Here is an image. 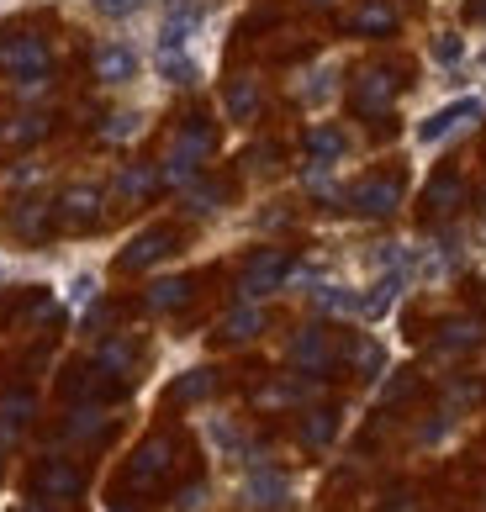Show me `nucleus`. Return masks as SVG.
<instances>
[{
  "label": "nucleus",
  "instance_id": "nucleus-1",
  "mask_svg": "<svg viewBox=\"0 0 486 512\" xmlns=\"http://www.w3.org/2000/svg\"><path fill=\"white\" fill-rule=\"evenodd\" d=\"M207 154H212V127L196 117V122L170 143V154H164V164H159V180H164V185H180V191H185V185L196 180V169H201V159H207Z\"/></svg>",
  "mask_w": 486,
  "mask_h": 512
},
{
  "label": "nucleus",
  "instance_id": "nucleus-2",
  "mask_svg": "<svg viewBox=\"0 0 486 512\" xmlns=\"http://www.w3.org/2000/svg\"><path fill=\"white\" fill-rule=\"evenodd\" d=\"M0 69H6L27 96H37V90L48 85V48H43V37L22 32V37H11V43H0Z\"/></svg>",
  "mask_w": 486,
  "mask_h": 512
},
{
  "label": "nucleus",
  "instance_id": "nucleus-3",
  "mask_svg": "<svg viewBox=\"0 0 486 512\" xmlns=\"http://www.w3.org/2000/svg\"><path fill=\"white\" fill-rule=\"evenodd\" d=\"M286 275H291V259L280 254V249H265V254H254L249 270H243L238 296H243V301H259V296H270V291L286 286Z\"/></svg>",
  "mask_w": 486,
  "mask_h": 512
},
{
  "label": "nucleus",
  "instance_id": "nucleus-4",
  "mask_svg": "<svg viewBox=\"0 0 486 512\" xmlns=\"http://www.w3.org/2000/svg\"><path fill=\"white\" fill-rule=\"evenodd\" d=\"M243 497H249V507L259 512H280L291 502V481H286V470H275V465H249V481H243Z\"/></svg>",
  "mask_w": 486,
  "mask_h": 512
},
{
  "label": "nucleus",
  "instance_id": "nucleus-5",
  "mask_svg": "<svg viewBox=\"0 0 486 512\" xmlns=\"http://www.w3.org/2000/svg\"><path fill=\"white\" fill-rule=\"evenodd\" d=\"M397 201H402V180H391V175L386 180H360L349 191V206L360 217H391V212H397Z\"/></svg>",
  "mask_w": 486,
  "mask_h": 512
},
{
  "label": "nucleus",
  "instance_id": "nucleus-6",
  "mask_svg": "<svg viewBox=\"0 0 486 512\" xmlns=\"http://www.w3.org/2000/svg\"><path fill=\"white\" fill-rule=\"evenodd\" d=\"M391 101H397V80H391V74L370 69L354 80V111H360V117H386Z\"/></svg>",
  "mask_w": 486,
  "mask_h": 512
},
{
  "label": "nucleus",
  "instance_id": "nucleus-7",
  "mask_svg": "<svg viewBox=\"0 0 486 512\" xmlns=\"http://www.w3.org/2000/svg\"><path fill=\"white\" fill-rule=\"evenodd\" d=\"M481 117V101H455V106H444V111H434L423 127H418V143H444V138H455V132L465 127V122H476Z\"/></svg>",
  "mask_w": 486,
  "mask_h": 512
},
{
  "label": "nucleus",
  "instance_id": "nucleus-8",
  "mask_svg": "<svg viewBox=\"0 0 486 512\" xmlns=\"http://www.w3.org/2000/svg\"><path fill=\"white\" fill-rule=\"evenodd\" d=\"M170 249H175V233H170V227H148V233H138L133 243H127L117 264H122V270H148V264H159Z\"/></svg>",
  "mask_w": 486,
  "mask_h": 512
},
{
  "label": "nucleus",
  "instance_id": "nucleus-9",
  "mask_svg": "<svg viewBox=\"0 0 486 512\" xmlns=\"http://www.w3.org/2000/svg\"><path fill=\"white\" fill-rule=\"evenodd\" d=\"M80 491H85V476L69 460H48L37 470V497L43 502H69V497H80Z\"/></svg>",
  "mask_w": 486,
  "mask_h": 512
},
{
  "label": "nucleus",
  "instance_id": "nucleus-10",
  "mask_svg": "<svg viewBox=\"0 0 486 512\" xmlns=\"http://www.w3.org/2000/svg\"><path fill=\"white\" fill-rule=\"evenodd\" d=\"M164 470H170V439H148L138 454H133V465H127V486L133 491H148Z\"/></svg>",
  "mask_w": 486,
  "mask_h": 512
},
{
  "label": "nucleus",
  "instance_id": "nucleus-11",
  "mask_svg": "<svg viewBox=\"0 0 486 512\" xmlns=\"http://www.w3.org/2000/svg\"><path fill=\"white\" fill-rule=\"evenodd\" d=\"M291 365L296 370H307V375H323L333 365V344H328V333L323 328H302L291 338Z\"/></svg>",
  "mask_w": 486,
  "mask_h": 512
},
{
  "label": "nucleus",
  "instance_id": "nucleus-12",
  "mask_svg": "<svg viewBox=\"0 0 486 512\" xmlns=\"http://www.w3.org/2000/svg\"><path fill=\"white\" fill-rule=\"evenodd\" d=\"M138 74V53L127 43H101L96 48V80L101 85H127Z\"/></svg>",
  "mask_w": 486,
  "mask_h": 512
},
{
  "label": "nucleus",
  "instance_id": "nucleus-13",
  "mask_svg": "<svg viewBox=\"0 0 486 512\" xmlns=\"http://www.w3.org/2000/svg\"><path fill=\"white\" fill-rule=\"evenodd\" d=\"M27 423H32V396H27V391L0 396V449H11L16 439H22Z\"/></svg>",
  "mask_w": 486,
  "mask_h": 512
},
{
  "label": "nucleus",
  "instance_id": "nucleus-14",
  "mask_svg": "<svg viewBox=\"0 0 486 512\" xmlns=\"http://www.w3.org/2000/svg\"><path fill=\"white\" fill-rule=\"evenodd\" d=\"M486 338V322L481 317H450L439 328V354H465V349H476Z\"/></svg>",
  "mask_w": 486,
  "mask_h": 512
},
{
  "label": "nucleus",
  "instance_id": "nucleus-15",
  "mask_svg": "<svg viewBox=\"0 0 486 512\" xmlns=\"http://www.w3.org/2000/svg\"><path fill=\"white\" fill-rule=\"evenodd\" d=\"M423 206H428V217H450L455 206H465V180L460 175H439L434 185H428Z\"/></svg>",
  "mask_w": 486,
  "mask_h": 512
},
{
  "label": "nucleus",
  "instance_id": "nucleus-16",
  "mask_svg": "<svg viewBox=\"0 0 486 512\" xmlns=\"http://www.w3.org/2000/svg\"><path fill=\"white\" fill-rule=\"evenodd\" d=\"M344 154H349V138L339 127H312L307 132V159L312 164H339Z\"/></svg>",
  "mask_w": 486,
  "mask_h": 512
},
{
  "label": "nucleus",
  "instance_id": "nucleus-17",
  "mask_svg": "<svg viewBox=\"0 0 486 512\" xmlns=\"http://www.w3.org/2000/svg\"><path fill=\"white\" fill-rule=\"evenodd\" d=\"M59 212H64V222H74V227L96 222V217H101V191H90V185H74V191H64Z\"/></svg>",
  "mask_w": 486,
  "mask_h": 512
},
{
  "label": "nucleus",
  "instance_id": "nucleus-18",
  "mask_svg": "<svg viewBox=\"0 0 486 512\" xmlns=\"http://www.w3.org/2000/svg\"><path fill=\"white\" fill-rule=\"evenodd\" d=\"M265 328V317H259L254 301H238V307L228 312V322H222V338H233V344H249V338Z\"/></svg>",
  "mask_w": 486,
  "mask_h": 512
},
{
  "label": "nucleus",
  "instance_id": "nucleus-19",
  "mask_svg": "<svg viewBox=\"0 0 486 512\" xmlns=\"http://www.w3.org/2000/svg\"><path fill=\"white\" fill-rule=\"evenodd\" d=\"M407 286V275H402V264L391 275H381V286L370 291V296H360V312L365 317H381V312H391V301H397V291Z\"/></svg>",
  "mask_w": 486,
  "mask_h": 512
},
{
  "label": "nucleus",
  "instance_id": "nucleus-20",
  "mask_svg": "<svg viewBox=\"0 0 486 512\" xmlns=\"http://www.w3.org/2000/svg\"><path fill=\"white\" fill-rule=\"evenodd\" d=\"M254 111H259V80L243 74V80L228 85V117L233 122H254Z\"/></svg>",
  "mask_w": 486,
  "mask_h": 512
},
{
  "label": "nucleus",
  "instance_id": "nucleus-21",
  "mask_svg": "<svg viewBox=\"0 0 486 512\" xmlns=\"http://www.w3.org/2000/svg\"><path fill=\"white\" fill-rule=\"evenodd\" d=\"M106 433V412L101 407H74L64 423V439H101Z\"/></svg>",
  "mask_w": 486,
  "mask_h": 512
},
{
  "label": "nucleus",
  "instance_id": "nucleus-22",
  "mask_svg": "<svg viewBox=\"0 0 486 512\" xmlns=\"http://www.w3.org/2000/svg\"><path fill=\"white\" fill-rule=\"evenodd\" d=\"M159 185V169H148V164H133V169H122L117 175V196H127V201H143L148 191Z\"/></svg>",
  "mask_w": 486,
  "mask_h": 512
},
{
  "label": "nucleus",
  "instance_id": "nucleus-23",
  "mask_svg": "<svg viewBox=\"0 0 486 512\" xmlns=\"http://www.w3.org/2000/svg\"><path fill=\"white\" fill-rule=\"evenodd\" d=\"M217 391V370H191V375H180L175 381V402H207V396Z\"/></svg>",
  "mask_w": 486,
  "mask_h": 512
},
{
  "label": "nucleus",
  "instance_id": "nucleus-24",
  "mask_svg": "<svg viewBox=\"0 0 486 512\" xmlns=\"http://www.w3.org/2000/svg\"><path fill=\"white\" fill-rule=\"evenodd\" d=\"M349 27H354V32H391V27H397V11H391L386 0H370V6L354 11Z\"/></svg>",
  "mask_w": 486,
  "mask_h": 512
},
{
  "label": "nucleus",
  "instance_id": "nucleus-25",
  "mask_svg": "<svg viewBox=\"0 0 486 512\" xmlns=\"http://www.w3.org/2000/svg\"><path fill=\"white\" fill-rule=\"evenodd\" d=\"M185 301H191V280H159V286L148 291V307L154 312H175Z\"/></svg>",
  "mask_w": 486,
  "mask_h": 512
},
{
  "label": "nucleus",
  "instance_id": "nucleus-26",
  "mask_svg": "<svg viewBox=\"0 0 486 512\" xmlns=\"http://www.w3.org/2000/svg\"><path fill=\"white\" fill-rule=\"evenodd\" d=\"M333 433H339V417H333V412H323V407H317V412H307V417H302V444L323 449V444L333 439Z\"/></svg>",
  "mask_w": 486,
  "mask_h": 512
},
{
  "label": "nucleus",
  "instance_id": "nucleus-27",
  "mask_svg": "<svg viewBox=\"0 0 486 512\" xmlns=\"http://www.w3.org/2000/svg\"><path fill=\"white\" fill-rule=\"evenodd\" d=\"M159 74L170 85H191L196 80V64L185 59V48H159Z\"/></svg>",
  "mask_w": 486,
  "mask_h": 512
},
{
  "label": "nucleus",
  "instance_id": "nucleus-28",
  "mask_svg": "<svg viewBox=\"0 0 486 512\" xmlns=\"http://www.w3.org/2000/svg\"><path fill=\"white\" fill-rule=\"evenodd\" d=\"M127 365H133V344H122V338H111V344L101 349V359H96L101 375H127Z\"/></svg>",
  "mask_w": 486,
  "mask_h": 512
},
{
  "label": "nucleus",
  "instance_id": "nucleus-29",
  "mask_svg": "<svg viewBox=\"0 0 486 512\" xmlns=\"http://www.w3.org/2000/svg\"><path fill=\"white\" fill-rule=\"evenodd\" d=\"M138 132H143V117H138V111H117V117L101 127V138H106V143H127V138H138Z\"/></svg>",
  "mask_w": 486,
  "mask_h": 512
},
{
  "label": "nucleus",
  "instance_id": "nucleus-30",
  "mask_svg": "<svg viewBox=\"0 0 486 512\" xmlns=\"http://www.w3.org/2000/svg\"><path fill=\"white\" fill-rule=\"evenodd\" d=\"M207 439H212L222 454H243V449H249V444H243V433H238L233 423H222V417H212V423H207Z\"/></svg>",
  "mask_w": 486,
  "mask_h": 512
},
{
  "label": "nucleus",
  "instance_id": "nucleus-31",
  "mask_svg": "<svg viewBox=\"0 0 486 512\" xmlns=\"http://www.w3.org/2000/svg\"><path fill=\"white\" fill-rule=\"evenodd\" d=\"M317 307L323 312H360V296L344 286H317Z\"/></svg>",
  "mask_w": 486,
  "mask_h": 512
},
{
  "label": "nucleus",
  "instance_id": "nucleus-32",
  "mask_svg": "<svg viewBox=\"0 0 486 512\" xmlns=\"http://www.w3.org/2000/svg\"><path fill=\"white\" fill-rule=\"evenodd\" d=\"M349 359H354V365H360L365 375H381V370H386V354H381V344H370V338L349 344Z\"/></svg>",
  "mask_w": 486,
  "mask_h": 512
},
{
  "label": "nucleus",
  "instance_id": "nucleus-33",
  "mask_svg": "<svg viewBox=\"0 0 486 512\" xmlns=\"http://www.w3.org/2000/svg\"><path fill=\"white\" fill-rule=\"evenodd\" d=\"M43 132H48V117H22V122L6 127V143H32V138H43Z\"/></svg>",
  "mask_w": 486,
  "mask_h": 512
},
{
  "label": "nucleus",
  "instance_id": "nucleus-34",
  "mask_svg": "<svg viewBox=\"0 0 486 512\" xmlns=\"http://www.w3.org/2000/svg\"><path fill=\"white\" fill-rule=\"evenodd\" d=\"M185 191H191V196H185V201H191V212H201V217H207V212H217V201H222V191H217V185H185Z\"/></svg>",
  "mask_w": 486,
  "mask_h": 512
},
{
  "label": "nucleus",
  "instance_id": "nucleus-35",
  "mask_svg": "<svg viewBox=\"0 0 486 512\" xmlns=\"http://www.w3.org/2000/svg\"><path fill=\"white\" fill-rule=\"evenodd\" d=\"M43 222H48V212H43V206H22V212L11 217V227H16L22 238H37V233H43Z\"/></svg>",
  "mask_w": 486,
  "mask_h": 512
},
{
  "label": "nucleus",
  "instance_id": "nucleus-36",
  "mask_svg": "<svg viewBox=\"0 0 486 512\" xmlns=\"http://www.w3.org/2000/svg\"><path fill=\"white\" fill-rule=\"evenodd\" d=\"M328 80H333V69H317L312 80L302 85V101H312V106H317V101H328V90H333Z\"/></svg>",
  "mask_w": 486,
  "mask_h": 512
},
{
  "label": "nucleus",
  "instance_id": "nucleus-37",
  "mask_svg": "<svg viewBox=\"0 0 486 512\" xmlns=\"http://www.w3.org/2000/svg\"><path fill=\"white\" fill-rule=\"evenodd\" d=\"M460 53H465V43H460L455 32H444L439 43H434V59H439V64H460Z\"/></svg>",
  "mask_w": 486,
  "mask_h": 512
},
{
  "label": "nucleus",
  "instance_id": "nucleus-38",
  "mask_svg": "<svg viewBox=\"0 0 486 512\" xmlns=\"http://www.w3.org/2000/svg\"><path fill=\"white\" fill-rule=\"evenodd\" d=\"M201 502H207V481H196V486H185V491H180V502H175V507H180V512H196Z\"/></svg>",
  "mask_w": 486,
  "mask_h": 512
},
{
  "label": "nucleus",
  "instance_id": "nucleus-39",
  "mask_svg": "<svg viewBox=\"0 0 486 512\" xmlns=\"http://www.w3.org/2000/svg\"><path fill=\"white\" fill-rule=\"evenodd\" d=\"M138 6H143V0H96L101 16H133Z\"/></svg>",
  "mask_w": 486,
  "mask_h": 512
},
{
  "label": "nucleus",
  "instance_id": "nucleus-40",
  "mask_svg": "<svg viewBox=\"0 0 486 512\" xmlns=\"http://www.w3.org/2000/svg\"><path fill=\"white\" fill-rule=\"evenodd\" d=\"M90 296H96V280H90V275H80V280H74V291H69V301H74V307H85Z\"/></svg>",
  "mask_w": 486,
  "mask_h": 512
},
{
  "label": "nucleus",
  "instance_id": "nucleus-41",
  "mask_svg": "<svg viewBox=\"0 0 486 512\" xmlns=\"http://www.w3.org/2000/svg\"><path fill=\"white\" fill-rule=\"evenodd\" d=\"M407 391H413V375H397V381L381 391V402H397V396H407Z\"/></svg>",
  "mask_w": 486,
  "mask_h": 512
},
{
  "label": "nucleus",
  "instance_id": "nucleus-42",
  "mask_svg": "<svg viewBox=\"0 0 486 512\" xmlns=\"http://www.w3.org/2000/svg\"><path fill=\"white\" fill-rule=\"evenodd\" d=\"M471 22H486V0H471Z\"/></svg>",
  "mask_w": 486,
  "mask_h": 512
},
{
  "label": "nucleus",
  "instance_id": "nucleus-43",
  "mask_svg": "<svg viewBox=\"0 0 486 512\" xmlns=\"http://www.w3.org/2000/svg\"><path fill=\"white\" fill-rule=\"evenodd\" d=\"M312 6H333V0H312Z\"/></svg>",
  "mask_w": 486,
  "mask_h": 512
},
{
  "label": "nucleus",
  "instance_id": "nucleus-44",
  "mask_svg": "<svg viewBox=\"0 0 486 512\" xmlns=\"http://www.w3.org/2000/svg\"><path fill=\"white\" fill-rule=\"evenodd\" d=\"M117 512H127V507H117Z\"/></svg>",
  "mask_w": 486,
  "mask_h": 512
}]
</instances>
